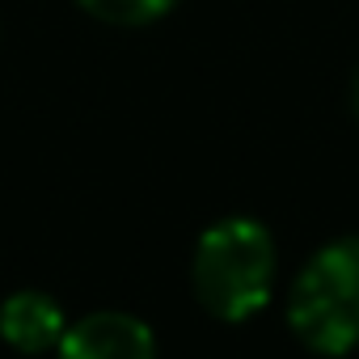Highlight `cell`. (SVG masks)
<instances>
[{
	"label": "cell",
	"mask_w": 359,
	"mask_h": 359,
	"mask_svg": "<svg viewBox=\"0 0 359 359\" xmlns=\"http://www.w3.org/2000/svg\"><path fill=\"white\" fill-rule=\"evenodd\" d=\"M275 237L250 216L216 220L191 258V283L199 304L216 321H250L275 292Z\"/></svg>",
	"instance_id": "6da1fadb"
},
{
	"label": "cell",
	"mask_w": 359,
	"mask_h": 359,
	"mask_svg": "<svg viewBox=\"0 0 359 359\" xmlns=\"http://www.w3.org/2000/svg\"><path fill=\"white\" fill-rule=\"evenodd\" d=\"M287 325L313 355L334 359L359 346V237H338L300 266Z\"/></svg>",
	"instance_id": "7a4b0ae2"
},
{
	"label": "cell",
	"mask_w": 359,
	"mask_h": 359,
	"mask_svg": "<svg viewBox=\"0 0 359 359\" xmlns=\"http://www.w3.org/2000/svg\"><path fill=\"white\" fill-rule=\"evenodd\" d=\"M60 359H156V338L135 313L102 309L64 330Z\"/></svg>",
	"instance_id": "3957f363"
},
{
	"label": "cell",
	"mask_w": 359,
	"mask_h": 359,
	"mask_svg": "<svg viewBox=\"0 0 359 359\" xmlns=\"http://www.w3.org/2000/svg\"><path fill=\"white\" fill-rule=\"evenodd\" d=\"M64 330H68L64 309L47 292H13L5 304H0V338L22 355L60 351Z\"/></svg>",
	"instance_id": "277c9868"
},
{
	"label": "cell",
	"mask_w": 359,
	"mask_h": 359,
	"mask_svg": "<svg viewBox=\"0 0 359 359\" xmlns=\"http://www.w3.org/2000/svg\"><path fill=\"white\" fill-rule=\"evenodd\" d=\"M76 5L106 26H152L177 0H76Z\"/></svg>",
	"instance_id": "5b68a950"
},
{
	"label": "cell",
	"mask_w": 359,
	"mask_h": 359,
	"mask_svg": "<svg viewBox=\"0 0 359 359\" xmlns=\"http://www.w3.org/2000/svg\"><path fill=\"white\" fill-rule=\"evenodd\" d=\"M351 110H355V118H359V72H355V85H351Z\"/></svg>",
	"instance_id": "8992f818"
}]
</instances>
